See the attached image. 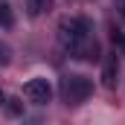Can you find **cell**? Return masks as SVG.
I'll list each match as a JSON object with an SVG mask.
<instances>
[{"instance_id":"1","label":"cell","mask_w":125,"mask_h":125,"mask_svg":"<svg viewBox=\"0 0 125 125\" xmlns=\"http://www.w3.org/2000/svg\"><path fill=\"white\" fill-rule=\"evenodd\" d=\"M58 38H61L64 50L73 55V58H82V61H93L99 58V47H96L93 38V23L87 18H64L58 23Z\"/></svg>"},{"instance_id":"2","label":"cell","mask_w":125,"mask_h":125,"mask_svg":"<svg viewBox=\"0 0 125 125\" xmlns=\"http://www.w3.org/2000/svg\"><path fill=\"white\" fill-rule=\"evenodd\" d=\"M58 93H61V99L67 105H82V102H87L90 93H93V82L87 76H64Z\"/></svg>"},{"instance_id":"3","label":"cell","mask_w":125,"mask_h":125,"mask_svg":"<svg viewBox=\"0 0 125 125\" xmlns=\"http://www.w3.org/2000/svg\"><path fill=\"white\" fill-rule=\"evenodd\" d=\"M23 96L35 102V105H47L50 99H52V87H50V82L47 79H29L26 84H23Z\"/></svg>"},{"instance_id":"4","label":"cell","mask_w":125,"mask_h":125,"mask_svg":"<svg viewBox=\"0 0 125 125\" xmlns=\"http://www.w3.org/2000/svg\"><path fill=\"white\" fill-rule=\"evenodd\" d=\"M116 73H119V55L108 52L105 64H102V84L105 87H116Z\"/></svg>"},{"instance_id":"5","label":"cell","mask_w":125,"mask_h":125,"mask_svg":"<svg viewBox=\"0 0 125 125\" xmlns=\"http://www.w3.org/2000/svg\"><path fill=\"white\" fill-rule=\"evenodd\" d=\"M47 6H50V0H26V12H29L32 18H38Z\"/></svg>"},{"instance_id":"6","label":"cell","mask_w":125,"mask_h":125,"mask_svg":"<svg viewBox=\"0 0 125 125\" xmlns=\"http://www.w3.org/2000/svg\"><path fill=\"white\" fill-rule=\"evenodd\" d=\"M0 23H3L6 29L15 23V15H12V6H9V3H0Z\"/></svg>"},{"instance_id":"7","label":"cell","mask_w":125,"mask_h":125,"mask_svg":"<svg viewBox=\"0 0 125 125\" xmlns=\"http://www.w3.org/2000/svg\"><path fill=\"white\" fill-rule=\"evenodd\" d=\"M0 64H9V47L0 44Z\"/></svg>"},{"instance_id":"8","label":"cell","mask_w":125,"mask_h":125,"mask_svg":"<svg viewBox=\"0 0 125 125\" xmlns=\"http://www.w3.org/2000/svg\"><path fill=\"white\" fill-rule=\"evenodd\" d=\"M114 44H119V47L125 50V35H122L119 29H114Z\"/></svg>"}]
</instances>
